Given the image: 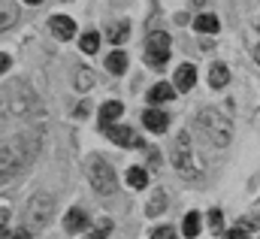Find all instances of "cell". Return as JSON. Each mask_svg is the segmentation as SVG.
Returning a JSON list of instances; mask_svg holds the SVG:
<instances>
[{"label":"cell","mask_w":260,"mask_h":239,"mask_svg":"<svg viewBox=\"0 0 260 239\" xmlns=\"http://www.w3.org/2000/svg\"><path fill=\"white\" fill-rule=\"evenodd\" d=\"M197 124H200V130L209 136V142L212 145H227L230 142V136H233V124L230 118L224 115V112H218V109H203L200 115H197Z\"/></svg>","instance_id":"cell-1"},{"label":"cell","mask_w":260,"mask_h":239,"mask_svg":"<svg viewBox=\"0 0 260 239\" xmlns=\"http://www.w3.org/2000/svg\"><path fill=\"white\" fill-rule=\"evenodd\" d=\"M173 167L179 170L182 179H197V161L194 152H191V136L182 130L176 136V145H173Z\"/></svg>","instance_id":"cell-2"},{"label":"cell","mask_w":260,"mask_h":239,"mask_svg":"<svg viewBox=\"0 0 260 239\" xmlns=\"http://www.w3.org/2000/svg\"><path fill=\"white\" fill-rule=\"evenodd\" d=\"M145 46H148V49H145V64H148V67H154V70L167 67L170 52H173V43H170V37H167L164 31H154V34H148Z\"/></svg>","instance_id":"cell-3"},{"label":"cell","mask_w":260,"mask_h":239,"mask_svg":"<svg viewBox=\"0 0 260 239\" xmlns=\"http://www.w3.org/2000/svg\"><path fill=\"white\" fill-rule=\"evenodd\" d=\"M52 206H55V200H52L49 194H34V197L27 200V212H24L27 227H30V230L46 227V224H49V215H52Z\"/></svg>","instance_id":"cell-4"},{"label":"cell","mask_w":260,"mask_h":239,"mask_svg":"<svg viewBox=\"0 0 260 239\" xmlns=\"http://www.w3.org/2000/svg\"><path fill=\"white\" fill-rule=\"evenodd\" d=\"M88 179L94 185V191L100 194H115V173L103 158H91L88 161Z\"/></svg>","instance_id":"cell-5"},{"label":"cell","mask_w":260,"mask_h":239,"mask_svg":"<svg viewBox=\"0 0 260 239\" xmlns=\"http://www.w3.org/2000/svg\"><path fill=\"white\" fill-rule=\"evenodd\" d=\"M103 133H106L115 145H142V142L133 136V130H130L127 124H112V127H106Z\"/></svg>","instance_id":"cell-6"},{"label":"cell","mask_w":260,"mask_h":239,"mask_svg":"<svg viewBox=\"0 0 260 239\" xmlns=\"http://www.w3.org/2000/svg\"><path fill=\"white\" fill-rule=\"evenodd\" d=\"M142 124H145L151 133H164V130L170 127V118H167V112H160V109H145Z\"/></svg>","instance_id":"cell-7"},{"label":"cell","mask_w":260,"mask_h":239,"mask_svg":"<svg viewBox=\"0 0 260 239\" xmlns=\"http://www.w3.org/2000/svg\"><path fill=\"white\" fill-rule=\"evenodd\" d=\"M49 24H52V34H55L58 40H70V37L76 34V21L67 18V15H55V18H49Z\"/></svg>","instance_id":"cell-8"},{"label":"cell","mask_w":260,"mask_h":239,"mask_svg":"<svg viewBox=\"0 0 260 239\" xmlns=\"http://www.w3.org/2000/svg\"><path fill=\"white\" fill-rule=\"evenodd\" d=\"M121 112H124V106H121L118 100L103 103V106H100V127H103V130H106V127H112V121L121 118Z\"/></svg>","instance_id":"cell-9"},{"label":"cell","mask_w":260,"mask_h":239,"mask_svg":"<svg viewBox=\"0 0 260 239\" xmlns=\"http://www.w3.org/2000/svg\"><path fill=\"white\" fill-rule=\"evenodd\" d=\"M88 227V215L82 212V209H70L64 215V230L67 233H79V230H85Z\"/></svg>","instance_id":"cell-10"},{"label":"cell","mask_w":260,"mask_h":239,"mask_svg":"<svg viewBox=\"0 0 260 239\" xmlns=\"http://www.w3.org/2000/svg\"><path fill=\"white\" fill-rule=\"evenodd\" d=\"M194 82H197V70L191 64H182V67L176 70V88H179V91H191Z\"/></svg>","instance_id":"cell-11"},{"label":"cell","mask_w":260,"mask_h":239,"mask_svg":"<svg viewBox=\"0 0 260 239\" xmlns=\"http://www.w3.org/2000/svg\"><path fill=\"white\" fill-rule=\"evenodd\" d=\"M230 82V70L224 67V64H212V70H209V85L212 88H224Z\"/></svg>","instance_id":"cell-12"},{"label":"cell","mask_w":260,"mask_h":239,"mask_svg":"<svg viewBox=\"0 0 260 239\" xmlns=\"http://www.w3.org/2000/svg\"><path fill=\"white\" fill-rule=\"evenodd\" d=\"M176 94H173V85H167V82H157L151 91H148V103H167V100H173Z\"/></svg>","instance_id":"cell-13"},{"label":"cell","mask_w":260,"mask_h":239,"mask_svg":"<svg viewBox=\"0 0 260 239\" xmlns=\"http://www.w3.org/2000/svg\"><path fill=\"white\" fill-rule=\"evenodd\" d=\"M164 206H167V191H151V200H148V206H145V215L148 218H154V215H160L164 212Z\"/></svg>","instance_id":"cell-14"},{"label":"cell","mask_w":260,"mask_h":239,"mask_svg":"<svg viewBox=\"0 0 260 239\" xmlns=\"http://www.w3.org/2000/svg\"><path fill=\"white\" fill-rule=\"evenodd\" d=\"M197 31H203V34H218L221 31V21L215 18V15H209V12H203V15H197Z\"/></svg>","instance_id":"cell-15"},{"label":"cell","mask_w":260,"mask_h":239,"mask_svg":"<svg viewBox=\"0 0 260 239\" xmlns=\"http://www.w3.org/2000/svg\"><path fill=\"white\" fill-rule=\"evenodd\" d=\"M106 70L115 73V76L124 73V70H127V55H124V52H112V55L106 58Z\"/></svg>","instance_id":"cell-16"},{"label":"cell","mask_w":260,"mask_h":239,"mask_svg":"<svg viewBox=\"0 0 260 239\" xmlns=\"http://www.w3.org/2000/svg\"><path fill=\"white\" fill-rule=\"evenodd\" d=\"M200 227H203V224H200V215H197V212H188V215H185V224H182L185 236L197 239V236H200Z\"/></svg>","instance_id":"cell-17"},{"label":"cell","mask_w":260,"mask_h":239,"mask_svg":"<svg viewBox=\"0 0 260 239\" xmlns=\"http://www.w3.org/2000/svg\"><path fill=\"white\" fill-rule=\"evenodd\" d=\"M94 85V73H91V67H76V88L79 91H88Z\"/></svg>","instance_id":"cell-18"},{"label":"cell","mask_w":260,"mask_h":239,"mask_svg":"<svg viewBox=\"0 0 260 239\" xmlns=\"http://www.w3.org/2000/svg\"><path fill=\"white\" fill-rule=\"evenodd\" d=\"M127 185L130 188H145L148 185V173L142 167H130L127 170Z\"/></svg>","instance_id":"cell-19"},{"label":"cell","mask_w":260,"mask_h":239,"mask_svg":"<svg viewBox=\"0 0 260 239\" xmlns=\"http://www.w3.org/2000/svg\"><path fill=\"white\" fill-rule=\"evenodd\" d=\"M79 46H82L85 55H94V52L100 49V34H85V37L79 40Z\"/></svg>","instance_id":"cell-20"},{"label":"cell","mask_w":260,"mask_h":239,"mask_svg":"<svg viewBox=\"0 0 260 239\" xmlns=\"http://www.w3.org/2000/svg\"><path fill=\"white\" fill-rule=\"evenodd\" d=\"M127 34H130L127 21H124V24H112V27H109V40H112V46H121V43L127 40Z\"/></svg>","instance_id":"cell-21"},{"label":"cell","mask_w":260,"mask_h":239,"mask_svg":"<svg viewBox=\"0 0 260 239\" xmlns=\"http://www.w3.org/2000/svg\"><path fill=\"white\" fill-rule=\"evenodd\" d=\"M209 227H212V233H221V227H224L221 209H212V212H209Z\"/></svg>","instance_id":"cell-22"},{"label":"cell","mask_w":260,"mask_h":239,"mask_svg":"<svg viewBox=\"0 0 260 239\" xmlns=\"http://www.w3.org/2000/svg\"><path fill=\"white\" fill-rule=\"evenodd\" d=\"M12 21H15V6L6 0V3H3V21H0V24H3V27H9Z\"/></svg>","instance_id":"cell-23"},{"label":"cell","mask_w":260,"mask_h":239,"mask_svg":"<svg viewBox=\"0 0 260 239\" xmlns=\"http://www.w3.org/2000/svg\"><path fill=\"white\" fill-rule=\"evenodd\" d=\"M109 230H112V224H109V221H103L97 230H91V233H88L85 239H106V236H109Z\"/></svg>","instance_id":"cell-24"},{"label":"cell","mask_w":260,"mask_h":239,"mask_svg":"<svg viewBox=\"0 0 260 239\" xmlns=\"http://www.w3.org/2000/svg\"><path fill=\"white\" fill-rule=\"evenodd\" d=\"M151 239H176V230H173V227H157V230L151 233Z\"/></svg>","instance_id":"cell-25"},{"label":"cell","mask_w":260,"mask_h":239,"mask_svg":"<svg viewBox=\"0 0 260 239\" xmlns=\"http://www.w3.org/2000/svg\"><path fill=\"white\" fill-rule=\"evenodd\" d=\"M227 239H248V230H245V227L239 224V227H233V230L227 233Z\"/></svg>","instance_id":"cell-26"},{"label":"cell","mask_w":260,"mask_h":239,"mask_svg":"<svg viewBox=\"0 0 260 239\" xmlns=\"http://www.w3.org/2000/svg\"><path fill=\"white\" fill-rule=\"evenodd\" d=\"M12 239H34V236H30V227H21V230H15V233H12Z\"/></svg>","instance_id":"cell-27"},{"label":"cell","mask_w":260,"mask_h":239,"mask_svg":"<svg viewBox=\"0 0 260 239\" xmlns=\"http://www.w3.org/2000/svg\"><path fill=\"white\" fill-rule=\"evenodd\" d=\"M9 64H12L9 55H0V70H9Z\"/></svg>","instance_id":"cell-28"},{"label":"cell","mask_w":260,"mask_h":239,"mask_svg":"<svg viewBox=\"0 0 260 239\" xmlns=\"http://www.w3.org/2000/svg\"><path fill=\"white\" fill-rule=\"evenodd\" d=\"M24 3H30V6H40V3H43V0H24Z\"/></svg>","instance_id":"cell-29"},{"label":"cell","mask_w":260,"mask_h":239,"mask_svg":"<svg viewBox=\"0 0 260 239\" xmlns=\"http://www.w3.org/2000/svg\"><path fill=\"white\" fill-rule=\"evenodd\" d=\"M254 61H257V64H260V46H257V49H254Z\"/></svg>","instance_id":"cell-30"},{"label":"cell","mask_w":260,"mask_h":239,"mask_svg":"<svg viewBox=\"0 0 260 239\" xmlns=\"http://www.w3.org/2000/svg\"><path fill=\"white\" fill-rule=\"evenodd\" d=\"M194 3H197V6H200V3H206V0H194Z\"/></svg>","instance_id":"cell-31"}]
</instances>
